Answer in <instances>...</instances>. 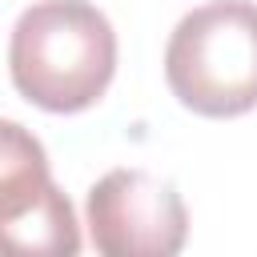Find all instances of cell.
I'll use <instances>...</instances> for the list:
<instances>
[{"label": "cell", "instance_id": "6da1fadb", "mask_svg": "<svg viewBox=\"0 0 257 257\" xmlns=\"http://www.w3.org/2000/svg\"><path fill=\"white\" fill-rule=\"evenodd\" d=\"M8 72L36 108L84 112L112 84L116 32L88 0H36L12 28Z\"/></svg>", "mask_w": 257, "mask_h": 257}, {"label": "cell", "instance_id": "7a4b0ae2", "mask_svg": "<svg viewBox=\"0 0 257 257\" xmlns=\"http://www.w3.org/2000/svg\"><path fill=\"white\" fill-rule=\"evenodd\" d=\"M165 80L197 116L257 108V4L209 0L185 12L165 44Z\"/></svg>", "mask_w": 257, "mask_h": 257}, {"label": "cell", "instance_id": "3957f363", "mask_svg": "<svg viewBox=\"0 0 257 257\" xmlns=\"http://www.w3.org/2000/svg\"><path fill=\"white\" fill-rule=\"evenodd\" d=\"M80 225L56 189L44 145L0 116V257H72Z\"/></svg>", "mask_w": 257, "mask_h": 257}, {"label": "cell", "instance_id": "277c9868", "mask_svg": "<svg viewBox=\"0 0 257 257\" xmlns=\"http://www.w3.org/2000/svg\"><path fill=\"white\" fill-rule=\"evenodd\" d=\"M84 225L92 249L104 257H173L189 237L181 193L145 169L104 173L88 189Z\"/></svg>", "mask_w": 257, "mask_h": 257}]
</instances>
